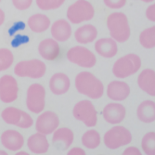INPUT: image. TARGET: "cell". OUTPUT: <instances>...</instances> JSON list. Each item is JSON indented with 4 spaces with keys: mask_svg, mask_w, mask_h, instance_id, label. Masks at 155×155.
Instances as JSON below:
<instances>
[{
    "mask_svg": "<svg viewBox=\"0 0 155 155\" xmlns=\"http://www.w3.org/2000/svg\"><path fill=\"white\" fill-rule=\"evenodd\" d=\"M74 86L79 94L91 100H98L104 94L103 83L90 72H81L74 79Z\"/></svg>",
    "mask_w": 155,
    "mask_h": 155,
    "instance_id": "6da1fadb",
    "label": "cell"
},
{
    "mask_svg": "<svg viewBox=\"0 0 155 155\" xmlns=\"http://www.w3.org/2000/svg\"><path fill=\"white\" fill-rule=\"evenodd\" d=\"M106 24L110 37L117 43H125L131 36V28L127 16L124 12H112L107 17Z\"/></svg>",
    "mask_w": 155,
    "mask_h": 155,
    "instance_id": "7a4b0ae2",
    "label": "cell"
},
{
    "mask_svg": "<svg viewBox=\"0 0 155 155\" xmlns=\"http://www.w3.org/2000/svg\"><path fill=\"white\" fill-rule=\"evenodd\" d=\"M142 61L138 55L128 53L119 58L112 66V74L118 79H124L137 74L141 68Z\"/></svg>",
    "mask_w": 155,
    "mask_h": 155,
    "instance_id": "3957f363",
    "label": "cell"
},
{
    "mask_svg": "<svg viewBox=\"0 0 155 155\" xmlns=\"http://www.w3.org/2000/svg\"><path fill=\"white\" fill-rule=\"evenodd\" d=\"M67 20L72 24H80L91 21L95 16V8L87 0H76L66 11Z\"/></svg>",
    "mask_w": 155,
    "mask_h": 155,
    "instance_id": "277c9868",
    "label": "cell"
},
{
    "mask_svg": "<svg viewBox=\"0 0 155 155\" xmlns=\"http://www.w3.org/2000/svg\"><path fill=\"white\" fill-rule=\"evenodd\" d=\"M133 140V136L129 129L123 125L115 124L103 136L104 145L110 150H117L129 145Z\"/></svg>",
    "mask_w": 155,
    "mask_h": 155,
    "instance_id": "5b68a950",
    "label": "cell"
},
{
    "mask_svg": "<svg viewBox=\"0 0 155 155\" xmlns=\"http://www.w3.org/2000/svg\"><path fill=\"white\" fill-rule=\"evenodd\" d=\"M47 73V65L38 59L19 61L14 67V74L18 77L40 79Z\"/></svg>",
    "mask_w": 155,
    "mask_h": 155,
    "instance_id": "8992f818",
    "label": "cell"
},
{
    "mask_svg": "<svg viewBox=\"0 0 155 155\" xmlns=\"http://www.w3.org/2000/svg\"><path fill=\"white\" fill-rule=\"evenodd\" d=\"M46 88L43 84L35 83L30 84L26 92V107L31 112L39 114L46 107Z\"/></svg>",
    "mask_w": 155,
    "mask_h": 155,
    "instance_id": "52a82bcc",
    "label": "cell"
},
{
    "mask_svg": "<svg viewBox=\"0 0 155 155\" xmlns=\"http://www.w3.org/2000/svg\"><path fill=\"white\" fill-rule=\"evenodd\" d=\"M0 117L2 120L10 125H15L22 129H28L34 125L32 116L26 111L16 107H7L0 112Z\"/></svg>",
    "mask_w": 155,
    "mask_h": 155,
    "instance_id": "ba28073f",
    "label": "cell"
},
{
    "mask_svg": "<svg viewBox=\"0 0 155 155\" xmlns=\"http://www.w3.org/2000/svg\"><path fill=\"white\" fill-rule=\"evenodd\" d=\"M73 115L89 128L94 127L97 124V111L92 101L88 100L78 101L73 109Z\"/></svg>",
    "mask_w": 155,
    "mask_h": 155,
    "instance_id": "9c48e42d",
    "label": "cell"
},
{
    "mask_svg": "<svg viewBox=\"0 0 155 155\" xmlns=\"http://www.w3.org/2000/svg\"><path fill=\"white\" fill-rule=\"evenodd\" d=\"M66 57L70 62L79 67L90 69L97 63V57L95 54L84 46H75L67 51Z\"/></svg>",
    "mask_w": 155,
    "mask_h": 155,
    "instance_id": "30bf717a",
    "label": "cell"
},
{
    "mask_svg": "<svg viewBox=\"0 0 155 155\" xmlns=\"http://www.w3.org/2000/svg\"><path fill=\"white\" fill-rule=\"evenodd\" d=\"M19 84L12 75L5 74L0 77V101L3 103H12L18 98Z\"/></svg>",
    "mask_w": 155,
    "mask_h": 155,
    "instance_id": "8fae6325",
    "label": "cell"
},
{
    "mask_svg": "<svg viewBox=\"0 0 155 155\" xmlns=\"http://www.w3.org/2000/svg\"><path fill=\"white\" fill-rule=\"evenodd\" d=\"M35 130L46 136L51 135L60 126V118L52 110L42 111L35 121Z\"/></svg>",
    "mask_w": 155,
    "mask_h": 155,
    "instance_id": "7c38bea8",
    "label": "cell"
},
{
    "mask_svg": "<svg viewBox=\"0 0 155 155\" xmlns=\"http://www.w3.org/2000/svg\"><path fill=\"white\" fill-rule=\"evenodd\" d=\"M102 116L103 119L110 124H119L125 119L126 109L119 102H110L103 108Z\"/></svg>",
    "mask_w": 155,
    "mask_h": 155,
    "instance_id": "4fadbf2b",
    "label": "cell"
},
{
    "mask_svg": "<svg viewBox=\"0 0 155 155\" xmlns=\"http://www.w3.org/2000/svg\"><path fill=\"white\" fill-rule=\"evenodd\" d=\"M74 131L68 127H58L52 133V143L59 150L64 151L70 149L74 143Z\"/></svg>",
    "mask_w": 155,
    "mask_h": 155,
    "instance_id": "5bb4252c",
    "label": "cell"
},
{
    "mask_svg": "<svg viewBox=\"0 0 155 155\" xmlns=\"http://www.w3.org/2000/svg\"><path fill=\"white\" fill-rule=\"evenodd\" d=\"M131 93V88L127 83L121 80L111 81L107 87V97L112 101H124Z\"/></svg>",
    "mask_w": 155,
    "mask_h": 155,
    "instance_id": "9a60e30c",
    "label": "cell"
},
{
    "mask_svg": "<svg viewBox=\"0 0 155 155\" xmlns=\"http://www.w3.org/2000/svg\"><path fill=\"white\" fill-rule=\"evenodd\" d=\"M0 141L5 149L10 151H18L24 146L23 136L19 131L13 129L4 131L0 136Z\"/></svg>",
    "mask_w": 155,
    "mask_h": 155,
    "instance_id": "2e32d148",
    "label": "cell"
},
{
    "mask_svg": "<svg viewBox=\"0 0 155 155\" xmlns=\"http://www.w3.org/2000/svg\"><path fill=\"white\" fill-rule=\"evenodd\" d=\"M52 38L57 42H66L73 35L72 25L68 20L59 19L50 25Z\"/></svg>",
    "mask_w": 155,
    "mask_h": 155,
    "instance_id": "e0dca14e",
    "label": "cell"
},
{
    "mask_svg": "<svg viewBox=\"0 0 155 155\" xmlns=\"http://www.w3.org/2000/svg\"><path fill=\"white\" fill-rule=\"evenodd\" d=\"M38 52L42 59L48 61H55L61 54L59 42L53 38H46L42 40L38 45Z\"/></svg>",
    "mask_w": 155,
    "mask_h": 155,
    "instance_id": "ac0fdd59",
    "label": "cell"
},
{
    "mask_svg": "<svg viewBox=\"0 0 155 155\" xmlns=\"http://www.w3.org/2000/svg\"><path fill=\"white\" fill-rule=\"evenodd\" d=\"M96 52L105 59H111L118 53L117 42L111 37H104L95 41Z\"/></svg>",
    "mask_w": 155,
    "mask_h": 155,
    "instance_id": "d6986e66",
    "label": "cell"
},
{
    "mask_svg": "<svg viewBox=\"0 0 155 155\" xmlns=\"http://www.w3.org/2000/svg\"><path fill=\"white\" fill-rule=\"evenodd\" d=\"M49 89L52 94L61 96L66 94L71 87V80L64 73H56L49 79Z\"/></svg>",
    "mask_w": 155,
    "mask_h": 155,
    "instance_id": "ffe728a7",
    "label": "cell"
},
{
    "mask_svg": "<svg viewBox=\"0 0 155 155\" xmlns=\"http://www.w3.org/2000/svg\"><path fill=\"white\" fill-rule=\"evenodd\" d=\"M137 86L143 92L150 97L155 96V71L153 69H144L137 77Z\"/></svg>",
    "mask_w": 155,
    "mask_h": 155,
    "instance_id": "44dd1931",
    "label": "cell"
},
{
    "mask_svg": "<svg viewBox=\"0 0 155 155\" xmlns=\"http://www.w3.org/2000/svg\"><path fill=\"white\" fill-rule=\"evenodd\" d=\"M97 29L93 24L87 23L83 24L78 27L74 32V38L76 42L81 45H87L91 44L97 40Z\"/></svg>",
    "mask_w": 155,
    "mask_h": 155,
    "instance_id": "7402d4cb",
    "label": "cell"
},
{
    "mask_svg": "<svg viewBox=\"0 0 155 155\" xmlns=\"http://www.w3.org/2000/svg\"><path fill=\"white\" fill-rule=\"evenodd\" d=\"M27 147L32 153L45 154L49 150V142L46 135L36 132L28 137Z\"/></svg>",
    "mask_w": 155,
    "mask_h": 155,
    "instance_id": "603a6c76",
    "label": "cell"
},
{
    "mask_svg": "<svg viewBox=\"0 0 155 155\" xmlns=\"http://www.w3.org/2000/svg\"><path fill=\"white\" fill-rule=\"evenodd\" d=\"M27 24L32 32L35 34H41L49 29L51 25V21L46 14L35 13L29 17L27 21Z\"/></svg>",
    "mask_w": 155,
    "mask_h": 155,
    "instance_id": "cb8c5ba5",
    "label": "cell"
},
{
    "mask_svg": "<svg viewBox=\"0 0 155 155\" xmlns=\"http://www.w3.org/2000/svg\"><path fill=\"white\" fill-rule=\"evenodd\" d=\"M137 117L144 124L155 122V102L151 100L143 101L137 108Z\"/></svg>",
    "mask_w": 155,
    "mask_h": 155,
    "instance_id": "d4e9b609",
    "label": "cell"
},
{
    "mask_svg": "<svg viewBox=\"0 0 155 155\" xmlns=\"http://www.w3.org/2000/svg\"><path fill=\"white\" fill-rule=\"evenodd\" d=\"M82 145L88 150H95L101 143V134L95 129H89L84 132L81 137Z\"/></svg>",
    "mask_w": 155,
    "mask_h": 155,
    "instance_id": "484cf974",
    "label": "cell"
},
{
    "mask_svg": "<svg viewBox=\"0 0 155 155\" xmlns=\"http://www.w3.org/2000/svg\"><path fill=\"white\" fill-rule=\"evenodd\" d=\"M139 44L146 49L155 48V26H150L144 29L138 36Z\"/></svg>",
    "mask_w": 155,
    "mask_h": 155,
    "instance_id": "4316f807",
    "label": "cell"
},
{
    "mask_svg": "<svg viewBox=\"0 0 155 155\" xmlns=\"http://www.w3.org/2000/svg\"><path fill=\"white\" fill-rule=\"evenodd\" d=\"M142 151L147 155H155V132L146 133L141 139Z\"/></svg>",
    "mask_w": 155,
    "mask_h": 155,
    "instance_id": "83f0119b",
    "label": "cell"
},
{
    "mask_svg": "<svg viewBox=\"0 0 155 155\" xmlns=\"http://www.w3.org/2000/svg\"><path fill=\"white\" fill-rule=\"evenodd\" d=\"M14 62V55L8 48H0V73L9 69Z\"/></svg>",
    "mask_w": 155,
    "mask_h": 155,
    "instance_id": "f1b7e54d",
    "label": "cell"
},
{
    "mask_svg": "<svg viewBox=\"0 0 155 155\" xmlns=\"http://www.w3.org/2000/svg\"><path fill=\"white\" fill-rule=\"evenodd\" d=\"M66 0H35L36 6L43 11L54 10L60 8Z\"/></svg>",
    "mask_w": 155,
    "mask_h": 155,
    "instance_id": "f546056e",
    "label": "cell"
},
{
    "mask_svg": "<svg viewBox=\"0 0 155 155\" xmlns=\"http://www.w3.org/2000/svg\"><path fill=\"white\" fill-rule=\"evenodd\" d=\"M11 2L16 9L22 11L29 8L32 6L34 0H11Z\"/></svg>",
    "mask_w": 155,
    "mask_h": 155,
    "instance_id": "4dcf8cb0",
    "label": "cell"
},
{
    "mask_svg": "<svg viewBox=\"0 0 155 155\" xmlns=\"http://www.w3.org/2000/svg\"><path fill=\"white\" fill-rule=\"evenodd\" d=\"M127 0H103L105 6L110 9H120L124 8Z\"/></svg>",
    "mask_w": 155,
    "mask_h": 155,
    "instance_id": "1f68e13d",
    "label": "cell"
},
{
    "mask_svg": "<svg viewBox=\"0 0 155 155\" xmlns=\"http://www.w3.org/2000/svg\"><path fill=\"white\" fill-rule=\"evenodd\" d=\"M145 16L146 18L151 21V22H154L155 21V4H150L147 8H146V11H145Z\"/></svg>",
    "mask_w": 155,
    "mask_h": 155,
    "instance_id": "d6a6232c",
    "label": "cell"
},
{
    "mask_svg": "<svg viewBox=\"0 0 155 155\" xmlns=\"http://www.w3.org/2000/svg\"><path fill=\"white\" fill-rule=\"evenodd\" d=\"M123 155H142V152L137 147L129 146L124 150Z\"/></svg>",
    "mask_w": 155,
    "mask_h": 155,
    "instance_id": "836d02e7",
    "label": "cell"
},
{
    "mask_svg": "<svg viewBox=\"0 0 155 155\" xmlns=\"http://www.w3.org/2000/svg\"><path fill=\"white\" fill-rule=\"evenodd\" d=\"M67 155H86V150L82 148H79V147H74V148H72L70 149L67 153Z\"/></svg>",
    "mask_w": 155,
    "mask_h": 155,
    "instance_id": "e575fe53",
    "label": "cell"
},
{
    "mask_svg": "<svg viewBox=\"0 0 155 155\" xmlns=\"http://www.w3.org/2000/svg\"><path fill=\"white\" fill-rule=\"evenodd\" d=\"M6 21V14L2 8H0V27H1Z\"/></svg>",
    "mask_w": 155,
    "mask_h": 155,
    "instance_id": "d590c367",
    "label": "cell"
},
{
    "mask_svg": "<svg viewBox=\"0 0 155 155\" xmlns=\"http://www.w3.org/2000/svg\"><path fill=\"white\" fill-rule=\"evenodd\" d=\"M17 153H15L16 155H28V154H29V153H27L26 151H23V150H18V151H16Z\"/></svg>",
    "mask_w": 155,
    "mask_h": 155,
    "instance_id": "8d00e7d4",
    "label": "cell"
},
{
    "mask_svg": "<svg viewBox=\"0 0 155 155\" xmlns=\"http://www.w3.org/2000/svg\"><path fill=\"white\" fill-rule=\"evenodd\" d=\"M137 1H142L144 3H152L154 0H137Z\"/></svg>",
    "mask_w": 155,
    "mask_h": 155,
    "instance_id": "74e56055",
    "label": "cell"
},
{
    "mask_svg": "<svg viewBox=\"0 0 155 155\" xmlns=\"http://www.w3.org/2000/svg\"><path fill=\"white\" fill-rule=\"evenodd\" d=\"M8 152L6 150H0V155H7Z\"/></svg>",
    "mask_w": 155,
    "mask_h": 155,
    "instance_id": "f35d334b",
    "label": "cell"
},
{
    "mask_svg": "<svg viewBox=\"0 0 155 155\" xmlns=\"http://www.w3.org/2000/svg\"><path fill=\"white\" fill-rule=\"evenodd\" d=\"M1 1H2V0H0V3H1Z\"/></svg>",
    "mask_w": 155,
    "mask_h": 155,
    "instance_id": "ab89813d",
    "label": "cell"
}]
</instances>
